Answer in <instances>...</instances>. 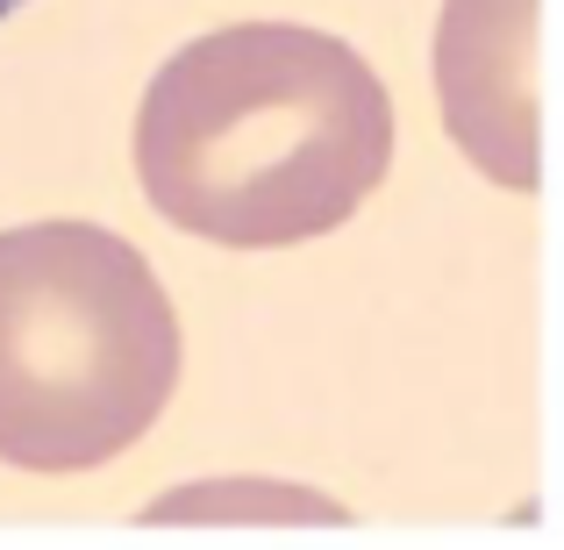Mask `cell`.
<instances>
[{
  "mask_svg": "<svg viewBox=\"0 0 564 550\" xmlns=\"http://www.w3.org/2000/svg\"><path fill=\"white\" fill-rule=\"evenodd\" d=\"M393 165V100L350 43L307 22H229L158 65L137 108L151 207L221 250L344 229Z\"/></svg>",
  "mask_w": 564,
  "mask_h": 550,
  "instance_id": "1",
  "label": "cell"
},
{
  "mask_svg": "<svg viewBox=\"0 0 564 550\" xmlns=\"http://www.w3.org/2000/svg\"><path fill=\"white\" fill-rule=\"evenodd\" d=\"M137 522H200V529H329L350 522L344 500L315 494L301 479H258V472H229V479H186L158 494Z\"/></svg>",
  "mask_w": 564,
  "mask_h": 550,
  "instance_id": "4",
  "label": "cell"
},
{
  "mask_svg": "<svg viewBox=\"0 0 564 550\" xmlns=\"http://www.w3.org/2000/svg\"><path fill=\"white\" fill-rule=\"evenodd\" d=\"M436 100L457 151L486 180L536 193V0H443L436 22Z\"/></svg>",
  "mask_w": 564,
  "mask_h": 550,
  "instance_id": "3",
  "label": "cell"
},
{
  "mask_svg": "<svg viewBox=\"0 0 564 550\" xmlns=\"http://www.w3.org/2000/svg\"><path fill=\"white\" fill-rule=\"evenodd\" d=\"M180 386V315L100 222L0 229V465L94 472L151 436Z\"/></svg>",
  "mask_w": 564,
  "mask_h": 550,
  "instance_id": "2",
  "label": "cell"
},
{
  "mask_svg": "<svg viewBox=\"0 0 564 550\" xmlns=\"http://www.w3.org/2000/svg\"><path fill=\"white\" fill-rule=\"evenodd\" d=\"M14 8H22V0H0V14H14Z\"/></svg>",
  "mask_w": 564,
  "mask_h": 550,
  "instance_id": "5",
  "label": "cell"
}]
</instances>
